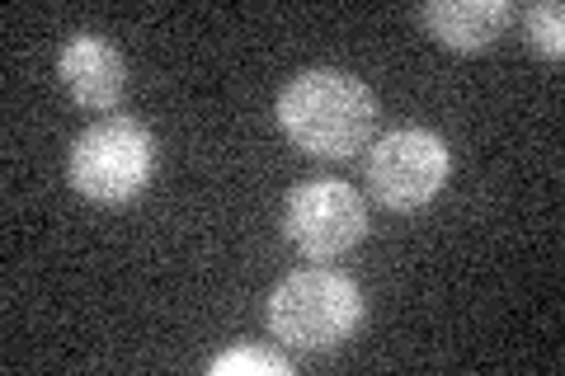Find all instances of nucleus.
<instances>
[{
	"instance_id": "nucleus-2",
	"label": "nucleus",
	"mask_w": 565,
	"mask_h": 376,
	"mask_svg": "<svg viewBox=\"0 0 565 376\" xmlns=\"http://www.w3.org/2000/svg\"><path fill=\"white\" fill-rule=\"evenodd\" d=\"M363 320L359 282L334 268H302L288 273L269 297V330L297 353L340 348Z\"/></svg>"
},
{
	"instance_id": "nucleus-9",
	"label": "nucleus",
	"mask_w": 565,
	"mask_h": 376,
	"mask_svg": "<svg viewBox=\"0 0 565 376\" xmlns=\"http://www.w3.org/2000/svg\"><path fill=\"white\" fill-rule=\"evenodd\" d=\"M527 43H533V52H542V57H561L565 52V10L556 6V0H542V6L527 10Z\"/></svg>"
},
{
	"instance_id": "nucleus-4",
	"label": "nucleus",
	"mask_w": 565,
	"mask_h": 376,
	"mask_svg": "<svg viewBox=\"0 0 565 376\" xmlns=\"http://www.w3.org/2000/svg\"><path fill=\"white\" fill-rule=\"evenodd\" d=\"M448 141L429 128H401L386 132L367 151V189L392 212H419L434 203L448 184Z\"/></svg>"
},
{
	"instance_id": "nucleus-7",
	"label": "nucleus",
	"mask_w": 565,
	"mask_h": 376,
	"mask_svg": "<svg viewBox=\"0 0 565 376\" xmlns=\"http://www.w3.org/2000/svg\"><path fill=\"white\" fill-rule=\"evenodd\" d=\"M419 20L444 47L481 52L509 29L514 6H509V0H429V6L419 10Z\"/></svg>"
},
{
	"instance_id": "nucleus-6",
	"label": "nucleus",
	"mask_w": 565,
	"mask_h": 376,
	"mask_svg": "<svg viewBox=\"0 0 565 376\" xmlns=\"http://www.w3.org/2000/svg\"><path fill=\"white\" fill-rule=\"evenodd\" d=\"M57 76L81 109H114L122 99V89H128L122 52L104 33H71L57 57Z\"/></svg>"
},
{
	"instance_id": "nucleus-3",
	"label": "nucleus",
	"mask_w": 565,
	"mask_h": 376,
	"mask_svg": "<svg viewBox=\"0 0 565 376\" xmlns=\"http://www.w3.org/2000/svg\"><path fill=\"white\" fill-rule=\"evenodd\" d=\"M66 174L90 203H132L156 174V141L132 118H104L76 137Z\"/></svg>"
},
{
	"instance_id": "nucleus-5",
	"label": "nucleus",
	"mask_w": 565,
	"mask_h": 376,
	"mask_svg": "<svg viewBox=\"0 0 565 376\" xmlns=\"http://www.w3.org/2000/svg\"><path fill=\"white\" fill-rule=\"evenodd\" d=\"M282 236L316 264L349 255L367 236V207L359 189H349L344 179H307V184H297L288 193V207H282Z\"/></svg>"
},
{
	"instance_id": "nucleus-1",
	"label": "nucleus",
	"mask_w": 565,
	"mask_h": 376,
	"mask_svg": "<svg viewBox=\"0 0 565 376\" xmlns=\"http://www.w3.org/2000/svg\"><path fill=\"white\" fill-rule=\"evenodd\" d=\"M278 122L297 151L344 160L353 151H363L367 137H373L377 99L359 76L316 66V71H302V76H292L282 85Z\"/></svg>"
},
{
	"instance_id": "nucleus-8",
	"label": "nucleus",
	"mask_w": 565,
	"mask_h": 376,
	"mask_svg": "<svg viewBox=\"0 0 565 376\" xmlns=\"http://www.w3.org/2000/svg\"><path fill=\"white\" fill-rule=\"evenodd\" d=\"M212 376H241V372H255V376H292V363L282 353H264V348H232L222 357H212Z\"/></svg>"
}]
</instances>
